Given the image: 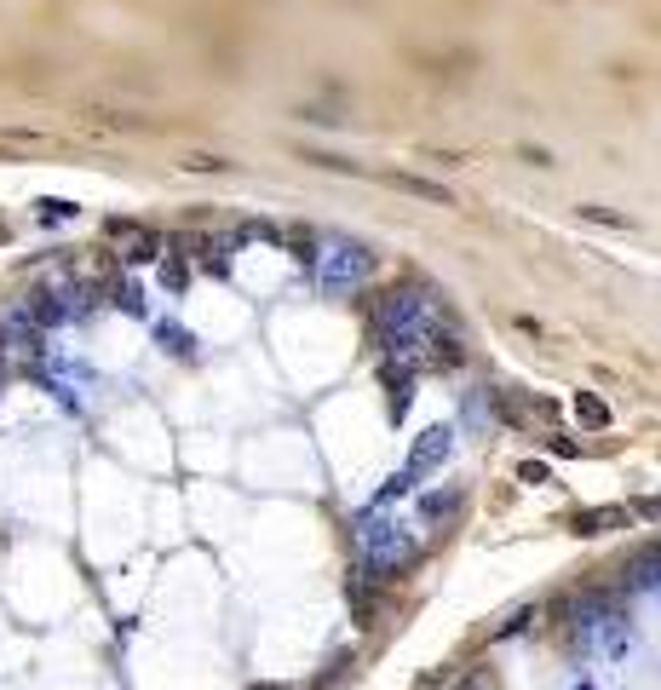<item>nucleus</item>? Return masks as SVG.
Segmentation results:
<instances>
[{"label":"nucleus","mask_w":661,"mask_h":690,"mask_svg":"<svg viewBox=\"0 0 661 690\" xmlns=\"http://www.w3.org/2000/svg\"><path fill=\"white\" fill-rule=\"evenodd\" d=\"M575 690H587V685H575Z\"/></svg>","instance_id":"4"},{"label":"nucleus","mask_w":661,"mask_h":690,"mask_svg":"<svg viewBox=\"0 0 661 690\" xmlns=\"http://www.w3.org/2000/svg\"><path fill=\"white\" fill-rule=\"evenodd\" d=\"M627 512H639V518H661V495H644V501H633Z\"/></svg>","instance_id":"2"},{"label":"nucleus","mask_w":661,"mask_h":690,"mask_svg":"<svg viewBox=\"0 0 661 690\" xmlns=\"http://www.w3.org/2000/svg\"><path fill=\"white\" fill-rule=\"evenodd\" d=\"M627 518H633L627 506H587V512H575L570 518V529L575 535H610V529H621Z\"/></svg>","instance_id":"1"},{"label":"nucleus","mask_w":661,"mask_h":690,"mask_svg":"<svg viewBox=\"0 0 661 690\" xmlns=\"http://www.w3.org/2000/svg\"><path fill=\"white\" fill-rule=\"evenodd\" d=\"M575 409L587 414V420H593V426H604V420H610V414H604V403H593V397H581V403H575Z\"/></svg>","instance_id":"3"}]
</instances>
